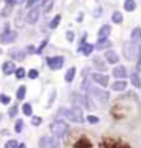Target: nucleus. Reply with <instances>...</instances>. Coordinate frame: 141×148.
I'll use <instances>...</instances> for the list:
<instances>
[{
	"instance_id": "f257e3e1",
	"label": "nucleus",
	"mask_w": 141,
	"mask_h": 148,
	"mask_svg": "<svg viewBox=\"0 0 141 148\" xmlns=\"http://www.w3.org/2000/svg\"><path fill=\"white\" fill-rule=\"evenodd\" d=\"M59 114L63 117H66L69 122H74V123H84V114L80 109L74 107V109H61Z\"/></svg>"
},
{
	"instance_id": "f03ea898",
	"label": "nucleus",
	"mask_w": 141,
	"mask_h": 148,
	"mask_svg": "<svg viewBox=\"0 0 141 148\" xmlns=\"http://www.w3.org/2000/svg\"><path fill=\"white\" fill-rule=\"evenodd\" d=\"M49 130H51V133L56 138H59V137H64L69 132V125H67V122H64V120H56L49 125Z\"/></svg>"
},
{
	"instance_id": "7ed1b4c3",
	"label": "nucleus",
	"mask_w": 141,
	"mask_h": 148,
	"mask_svg": "<svg viewBox=\"0 0 141 148\" xmlns=\"http://www.w3.org/2000/svg\"><path fill=\"white\" fill-rule=\"evenodd\" d=\"M87 92L94 95V99L95 101H99L100 104H107V102H108V92L104 90V89H100V87H97V86L90 84V87L87 89Z\"/></svg>"
},
{
	"instance_id": "20e7f679",
	"label": "nucleus",
	"mask_w": 141,
	"mask_h": 148,
	"mask_svg": "<svg viewBox=\"0 0 141 148\" xmlns=\"http://www.w3.org/2000/svg\"><path fill=\"white\" fill-rule=\"evenodd\" d=\"M138 51H140V46L133 45L131 41L123 43V56H125L128 61H133L135 58H138Z\"/></svg>"
},
{
	"instance_id": "39448f33",
	"label": "nucleus",
	"mask_w": 141,
	"mask_h": 148,
	"mask_svg": "<svg viewBox=\"0 0 141 148\" xmlns=\"http://www.w3.org/2000/svg\"><path fill=\"white\" fill-rule=\"evenodd\" d=\"M71 101H72L76 106H79V107H85V109H92V107H94L87 95L79 94V92H72V94H71Z\"/></svg>"
},
{
	"instance_id": "423d86ee",
	"label": "nucleus",
	"mask_w": 141,
	"mask_h": 148,
	"mask_svg": "<svg viewBox=\"0 0 141 148\" xmlns=\"http://www.w3.org/2000/svg\"><path fill=\"white\" fill-rule=\"evenodd\" d=\"M61 143L56 137H41L38 140V148H59Z\"/></svg>"
},
{
	"instance_id": "0eeeda50",
	"label": "nucleus",
	"mask_w": 141,
	"mask_h": 148,
	"mask_svg": "<svg viewBox=\"0 0 141 148\" xmlns=\"http://www.w3.org/2000/svg\"><path fill=\"white\" fill-rule=\"evenodd\" d=\"M16 35L18 33L13 32V30H10V27L8 25H5V28H3V33L0 35V43H13L16 40Z\"/></svg>"
},
{
	"instance_id": "6e6552de",
	"label": "nucleus",
	"mask_w": 141,
	"mask_h": 148,
	"mask_svg": "<svg viewBox=\"0 0 141 148\" xmlns=\"http://www.w3.org/2000/svg\"><path fill=\"white\" fill-rule=\"evenodd\" d=\"M48 66H49V69H52V71H58V69L63 68L64 64V58L63 56H49V58L46 59Z\"/></svg>"
},
{
	"instance_id": "1a4fd4ad",
	"label": "nucleus",
	"mask_w": 141,
	"mask_h": 148,
	"mask_svg": "<svg viewBox=\"0 0 141 148\" xmlns=\"http://www.w3.org/2000/svg\"><path fill=\"white\" fill-rule=\"evenodd\" d=\"M40 13H41V10H40V7H33L31 10L26 13V18L25 21L26 23H30V25H35L38 21V18H40Z\"/></svg>"
},
{
	"instance_id": "9d476101",
	"label": "nucleus",
	"mask_w": 141,
	"mask_h": 148,
	"mask_svg": "<svg viewBox=\"0 0 141 148\" xmlns=\"http://www.w3.org/2000/svg\"><path fill=\"white\" fill-rule=\"evenodd\" d=\"M90 79L94 81L97 86H100V87H107V86H108V77H107L105 74L94 73V74H90Z\"/></svg>"
},
{
	"instance_id": "9b49d317",
	"label": "nucleus",
	"mask_w": 141,
	"mask_h": 148,
	"mask_svg": "<svg viewBox=\"0 0 141 148\" xmlns=\"http://www.w3.org/2000/svg\"><path fill=\"white\" fill-rule=\"evenodd\" d=\"M16 0H5V7L2 8V12H0V15L3 16V18H7V16L12 13V10H13V7H15Z\"/></svg>"
},
{
	"instance_id": "f8f14e48",
	"label": "nucleus",
	"mask_w": 141,
	"mask_h": 148,
	"mask_svg": "<svg viewBox=\"0 0 141 148\" xmlns=\"http://www.w3.org/2000/svg\"><path fill=\"white\" fill-rule=\"evenodd\" d=\"M105 61L110 63V64H116L120 61V56H118L113 49H107V51H105Z\"/></svg>"
},
{
	"instance_id": "ddd939ff",
	"label": "nucleus",
	"mask_w": 141,
	"mask_h": 148,
	"mask_svg": "<svg viewBox=\"0 0 141 148\" xmlns=\"http://www.w3.org/2000/svg\"><path fill=\"white\" fill-rule=\"evenodd\" d=\"M112 74L115 76L116 79H123V81H125V77L128 76V71H126L125 66H116V68L112 71Z\"/></svg>"
},
{
	"instance_id": "4468645a",
	"label": "nucleus",
	"mask_w": 141,
	"mask_h": 148,
	"mask_svg": "<svg viewBox=\"0 0 141 148\" xmlns=\"http://www.w3.org/2000/svg\"><path fill=\"white\" fill-rule=\"evenodd\" d=\"M131 43L136 46H141V28H133L131 30Z\"/></svg>"
},
{
	"instance_id": "2eb2a0df",
	"label": "nucleus",
	"mask_w": 141,
	"mask_h": 148,
	"mask_svg": "<svg viewBox=\"0 0 141 148\" xmlns=\"http://www.w3.org/2000/svg\"><path fill=\"white\" fill-rule=\"evenodd\" d=\"M2 71H3V74H5V76L15 74L16 68H15V64H13V61H5V63L2 64Z\"/></svg>"
},
{
	"instance_id": "dca6fc26",
	"label": "nucleus",
	"mask_w": 141,
	"mask_h": 148,
	"mask_svg": "<svg viewBox=\"0 0 141 148\" xmlns=\"http://www.w3.org/2000/svg\"><path fill=\"white\" fill-rule=\"evenodd\" d=\"M110 89L115 90V92H123V90L126 89V81H123V79H116L115 82H112Z\"/></svg>"
},
{
	"instance_id": "f3484780",
	"label": "nucleus",
	"mask_w": 141,
	"mask_h": 148,
	"mask_svg": "<svg viewBox=\"0 0 141 148\" xmlns=\"http://www.w3.org/2000/svg\"><path fill=\"white\" fill-rule=\"evenodd\" d=\"M110 33H112V27L110 25H102L97 35H99V40H107L110 36Z\"/></svg>"
},
{
	"instance_id": "a211bd4d",
	"label": "nucleus",
	"mask_w": 141,
	"mask_h": 148,
	"mask_svg": "<svg viewBox=\"0 0 141 148\" xmlns=\"http://www.w3.org/2000/svg\"><path fill=\"white\" fill-rule=\"evenodd\" d=\"M10 56L13 59H16V61H23L26 58V53L23 49H10Z\"/></svg>"
},
{
	"instance_id": "6ab92c4d",
	"label": "nucleus",
	"mask_w": 141,
	"mask_h": 148,
	"mask_svg": "<svg viewBox=\"0 0 141 148\" xmlns=\"http://www.w3.org/2000/svg\"><path fill=\"white\" fill-rule=\"evenodd\" d=\"M74 148H92V143L89 142V138L80 137L77 142L74 143Z\"/></svg>"
},
{
	"instance_id": "aec40b11",
	"label": "nucleus",
	"mask_w": 141,
	"mask_h": 148,
	"mask_svg": "<svg viewBox=\"0 0 141 148\" xmlns=\"http://www.w3.org/2000/svg\"><path fill=\"white\" fill-rule=\"evenodd\" d=\"M94 49H95V45H90V43H85V45H84V46L80 48V49H79V51H80V53H82L84 56H90Z\"/></svg>"
},
{
	"instance_id": "412c9836",
	"label": "nucleus",
	"mask_w": 141,
	"mask_h": 148,
	"mask_svg": "<svg viewBox=\"0 0 141 148\" xmlns=\"http://www.w3.org/2000/svg\"><path fill=\"white\" fill-rule=\"evenodd\" d=\"M130 79H131V86H133V87H136V89H140V87H141V77H140V74L135 71V73L130 76Z\"/></svg>"
},
{
	"instance_id": "4be33fe9",
	"label": "nucleus",
	"mask_w": 141,
	"mask_h": 148,
	"mask_svg": "<svg viewBox=\"0 0 141 148\" xmlns=\"http://www.w3.org/2000/svg\"><path fill=\"white\" fill-rule=\"evenodd\" d=\"M110 46H112V41H110L108 38L107 40H99V41L95 43V49H107Z\"/></svg>"
},
{
	"instance_id": "5701e85b",
	"label": "nucleus",
	"mask_w": 141,
	"mask_h": 148,
	"mask_svg": "<svg viewBox=\"0 0 141 148\" xmlns=\"http://www.w3.org/2000/svg\"><path fill=\"white\" fill-rule=\"evenodd\" d=\"M92 64H94L97 69H100V71H105V69H107V64H105V61H104L102 58H99V56L92 59Z\"/></svg>"
},
{
	"instance_id": "b1692460",
	"label": "nucleus",
	"mask_w": 141,
	"mask_h": 148,
	"mask_svg": "<svg viewBox=\"0 0 141 148\" xmlns=\"http://www.w3.org/2000/svg\"><path fill=\"white\" fill-rule=\"evenodd\" d=\"M123 8H125V12H135L136 10V2L135 0H125Z\"/></svg>"
},
{
	"instance_id": "393cba45",
	"label": "nucleus",
	"mask_w": 141,
	"mask_h": 148,
	"mask_svg": "<svg viewBox=\"0 0 141 148\" xmlns=\"http://www.w3.org/2000/svg\"><path fill=\"white\" fill-rule=\"evenodd\" d=\"M74 77H76V68H69L66 76H64V81H66V82H72Z\"/></svg>"
},
{
	"instance_id": "a878e982",
	"label": "nucleus",
	"mask_w": 141,
	"mask_h": 148,
	"mask_svg": "<svg viewBox=\"0 0 141 148\" xmlns=\"http://www.w3.org/2000/svg\"><path fill=\"white\" fill-rule=\"evenodd\" d=\"M21 110H23V114H25V115L33 117V115H31V114H33V107H31V104H30V102H26V104H23V107H21Z\"/></svg>"
},
{
	"instance_id": "bb28decb",
	"label": "nucleus",
	"mask_w": 141,
	"mask_h": 148,
	"mask_svg": "<svg viewBox=\"0 0 141 148\" xmlns=\"http://www.w3.org/2000/svg\"><path fill=\"white\" fill-rule=\"evenodd\" d=\"M112 21L116 23V25H120L121 21H123V15H121V12H113V15H112Z\"/></svg>"
},
{
	"instance_id": "cd10ccee",
	"label": "nucleus",
	"mask_w": 141,
	"mask_h": 148,
	"mask_svg": "<svg viewBox=\"0 0 141 148\" xmlns=\"http://www.w3.org/2000/svg\"><path fill=\"white\" fill-rule=\"evenodd\" d=\"M25 95H26V87H25V86H20L18 90H16V99H18V101H23V99H25Z\"/></svg>"
},
{
	"instance_id": "c85d7f7f",
	"label": "nucleus",
	"mask_w": 141,
	"mask_h": 148,
	"mask_svg": "<svg viewBox=\"0 0 141 148\" xmlns=\"http://www.w3.org/2000/svg\"><path fill=\"white\" fill-rule=\"evenodd\" d=\"M52 5H54V0H46L44 3H43V12L44 13H49L52 10Z\"/></svg>"
},
{
	"instance_id": "c756f323",
	"label": "nucleus",
	"mask_w": 141,
	"mask_h": 148,
	"mask_svg": "<svg viewBox=\"0 0 141 148\" xmlns=\"http://www.w3.org/2000/svg\"><path fill=\"white\" fill-rule=\"evenodd\" d=\"M59 23H61V15H56V16L51 20V23H49V28H51V30H54V28L58 27Z\"/></svg>"
},
{
	"instance_id": "7c9ffc66",
	"label": "nucleus",
	"mask_w": 141,
	"mask_h": 148,
	"mask_svg": "<svg viewBox=\"0 0 141 148\" xmlns=\"http://www.w3.org/2000/svg\"><path fill=\"white\" fill-rule=\"evenodd\" d=\"M15 76H16V79H23V77H25V76H28V74L25 73V69H23V68H18L15 71Z\"/></svg>"
},
{
	"instance_id": "2f4dec72",
	"label": "nucleus",
	"mask_w": 141,
	"mask_h": 148,
	"mask_svg": "<svg viewBox=\"0 0 141 148\" xmlns=\"http://www.w3.org/2000/svg\"><path fill=\"white\" fill-rule=\"evenodd\" d=\"M23 125H25V123H23V120H21V119H18V120L15 122V132L20 133L21 130H23Z\"/></svg>"
},
{
	"instance_id": "473e14b6",
	"label": "nucleus",
	"mask_w": 141,
	"mask_h": 148,
	"mask_svg": "<svg viewBox=\"0 0 141 148\" xmlns=\"http://www.w3.org/2000/svg\"><path fill=\"white\" fill-rule=\"evenodd\" d=\"M85 120L89 122V123H92V125H95V123H99L100 122V119L99 117H95V115H87L85 117Z\"/></svg>"
},
{
	"instance_id": "72a5a7b5",
	"label": "nucleus",
	"mask_w": 141,
	"mask_h": 148,
	"mask_svg": "<svg viewBox=\"0 0 141 148\" xmlns=\"http://www.w3.org/2000/svg\"><path fill=\"white\" fill-rule=\"evenodd\" d=\"M41 122H43L41 117H36V115L31 117V125H35V127H40V125H41Z\"/></svg>"
},
{
	"instance_id": "f704fd0d",
	"label": "nucleus",
	"mask_w": 141,
	"mask_h": 148,
	"mask_svg": "<svg viewBox=\"0 0 141 148\" xmlns=\"http://www.w3.org/2000/svg\"><path fill=\"white\" fill-rule=\"evenodd\" d=\"M5 148H18V142L16 140H8L5 143Z\"/></svg>"
},
{
	"instance_id": "c9c22d12",
	"label": "nucleus",
	"mask_w": 141,
	"mask_h": 148,
	"mask_svg": "<svg viewBox=\"0 0 141 148\" xmlns=\"http://www.w3.org/2000/svg\"><path fill=\"white\" fill-rule=\"evenodd\" d=\"M0 102L5 104V106H8V104H10V97H8L7 94H0Z\"/></svg>"
},
{
	"instance_id": "e433bc0d",
	"label": "nucleus",
	"mask_w": 141,
	"mask_h": 148,
	"mask_svg": "<svg viewBox=\"0 0 141 148\" xmlns=\"http://www.w3.org/2000/svg\"><path fill=\"white\" fill-rule=\"evenodd\" d=\"M38 76H40V74H38L36 69H30V71H28V77H30V79H36Z\"/></svg>"
},
{
	"instance_id": "4c0bfd02",
	"label": "nucleus",
	"mask_w": 141,
	"mask_h": 148,
	"mask_svg": "<svg viewBox=\"0 0 141 148\" xmlns=\"http://www.w3.org/2000/svg\"><path fill=\"white\" fill-rule=\"evenodd\" d=\"M140 71H141V48L138 51V61H136V73H140Z\"/></svg>"
},
{
	"instance_id": "58836bf2",
	"label": "nucleus",
	"mask_w": 141,
	"mask_h": 148,
	"mask_svg": "<svg viewBox=\"0 0 141 148\" xmlns=\"http://www.w3.org/2000/svg\"><path fill=\"white\" fill-rule=\"evenodd\" d=\"M46 45H48V38H44V40L41 41V45H40V48H38V51H36V53H38V54H40V53H43V49L46 48Z\"/></svg>"
},
{
	"instance_id": "ea45409f",
	"label": "nucleus",
	"mask_w": 141,
	"mask_h": 148,
	"mask_svg": "<svg viewBox=\"0 0 141 148\" xmlns=\"http://www.w3.org/2000/svg\"><path fill=\"white\" fill-rule=\"evenodd\" d=\"M36 2H38V0H26V8H30V10H31L33 7H36Z\"/></svg>"
},
{
	"instance_id": "a19ab883",
	"label": "nucleus",
	"mask_w": 141,
	"mask_h": 148,
	"mask_svg": "<svg viewBox=\"0 0 141 148\" xmlns=\"http://www.w3.org/2000/svg\"><path fill=\"white\" fill-rule=\"evenodd\" d=\"M16 112H18V106H13L10 110H8V115H10V117H15V115H16Z\"/></svg>"
},
{
	"instance_id": "79ce46f5",
	"label": "nucleus",
	"mask_w": 141,
	"mask_h": 148,
	"mask_svg": "<svg viewBox=\"0 0 141 148\" xmlns=\"http://www.w3.org/2000/svg\"><path fill=\"white\" fill-rule=\"evenodd\" d=\"M108 148H128L126 145H121V143H113V142H110V147Z\"/></svg>"
},
{
	"instance_id": "37998d69",
	"label": "nucleus",
	"mask_w": 141,
	"mask_h": 148,
	"mask_svg": "<svg viewBox=\"0 0 141 148\" xmlns=\"http://www.w3.org/2000/svg\"><path fill=\"white\" fill-rule=\"evenodd\" d=\"M66 40H67V41H74V32H67V33H66Z\"/></svg>"
},
{
	"instance_id": "c03bdc74",
	"label": "nucleus",
	"mask_w": 141,
	"mask_h": 148,
	"mask_svg": "<svg viewBox=\"0 0 141 148\" xmlns=\"http://www.w3.org/2000/svg\"><path fill=\"white\" fill-rule=\"evenodd\" d=\"M26 51H28V53H36L35 46H28V48H26Z\"/></svg>"
},
{
	"instance_id": "a18cd8bd",
	"label": "nucleus",
	"mask_w": 141,
	"mask_h": 148,
	"mask_svg": "<svg viewBox=\"0 0 141 148\" xmlns=\"http://www.w3.org/2000/svg\"><path fill=\"white\" fill-rule=\"evenodd\" d=\"M18 148H26V145H25V143H20V145H18Z\"/></svg>"
},
{
	"instance_id": "49530a36",
	"label": "nucleus",
	"mask_w": 141,
	"mask_h": 148,
	"mask_svg": "<svg viewBox=\"0 0 141 148\" xmlns=\"http://www.w3.org/2000/svg\"><path fill=\"white\" fill-rule=\"evenodd\" d=\"M23 2H25V0H16V3H23Z\"/></svg>"
},
{
	"instance_id": "de8ad7c7",
	"label": "nucleus",
	"mask_w": 141,
	"mask_h": 148,
	"mask_svg": "<svg viewBox=\"0 0 141 148\" xmlns=\"http://www.w3.org/2000/svg\"><path fill=\"white\" fill-rule=\"evenodd\" d=\"M0 53H2V48H0Z\"/></svg>"
},
{
	"instance_id": "09e8293b",
	"label": "nucleus",
	"mask_w": 141,
	"mask_h": 148,
	"mask_svg": "<svg viewBox=\"0 0 141 148\" xmlns=\"http://www.w3.org/2000/svg\"><path fill=\"white\" fill-rule=\"evenodd\" d=\"M0 119H2V115H0Z\"/></svg>"
}]
</instances>
